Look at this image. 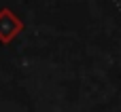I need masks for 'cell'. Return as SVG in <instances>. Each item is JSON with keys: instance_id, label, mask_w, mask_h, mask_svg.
<instances>
[{"instance_id": "6da1fadb", "label": "cell", "mask_w": 121, "mask_h": 112, "mask_svg": "<svg viewBox=\"0 0 121 112\" xmlns=\"http://www.w3.org/2000/svg\"><path fill=\"white\" fill-rule=\"evenodd\" d=\"M23 30V21L11 11V8H2L0 11V42H11L19 32Z\"/></svg>"}]
</instances>
